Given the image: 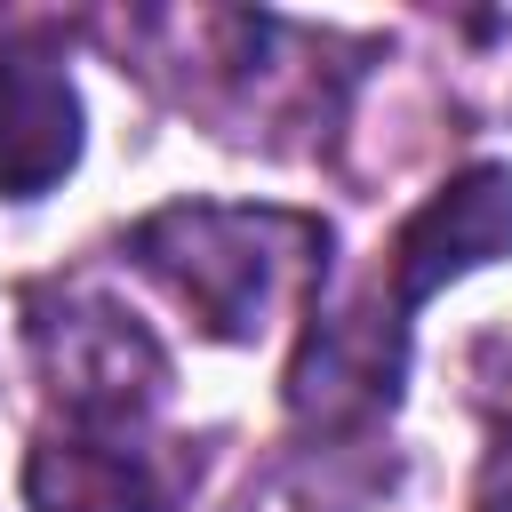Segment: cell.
<instances>
[{
    "label": "cell",
    "mask_w": 512,
    "mask_h": 512,
    "mask_svg": "<svg viewBox=\"0 0 512 512\" xmlns=\"http://www.w3.org/2000/svg\"><path fill=\"white\" fill-rule=\"evenodd\" d=\"M496 256H512V168L472 160L400 224V240L384 248V264L360 296L312 304L296 368H288V408L304 424L384 416L400 400V368H408V312L432 288H448Z\"/></svg>",
    "instance_id": "1"
},
{
    "label": "cell",
    "mask_w": 512,
    "mask_h": 512,
    "mask_svg": "<svg viewBox=\"0 0 512 512\" xmlns=\"http://www.w3.org/2000/svg\"><path fill=\"white\" fill-rule=\"evenodd\" d=\"M128 256L192 304V320L224 344H256L288 304L328 288V224L304 208H232L176 200L128 232Z\"/></svg>",
    "instance_id": "2"
},
{
    "label": "cell",
    "mask_w": 512,
    "mask_h": 512,
    "mask_svg": "<svg viewBox=\"0 0 512 512\" xmlns=\"http://www.w3.org/2000/svg\"><path fill=\"white\" fill-rule=\"evenodd\" d=\"M32 352L64 400V424H80V432H144L152 408L168 400L160 336L96 288H40L32 296Z\"/></svg>",
    "instance_id": "3"
},
{
    "label": "cell",
    "mask_w": 512,
    "mask_h": 512,
    "mask_svg": "<svg viewBox=\"0 0 512 512\" xmlns=\"http://www.w3.org/2000/svg\"><path fill=\"white\" fill-rule=\"evenodd\" d=\"M192 472L200 456H184V440L64 424L24 456V504L32 512H176Z\"/></svg>",
    "instance_id": "4"
},
{
    "label": "cell",
    "mask_w": 512,
    "mask_h": 512,
    "mask_svg": "<svg viewBox=\"0 0 512 512\" xmlns=\"http://www.w3.org/2000/svg\"><path fill=\"white\" fill-rule=\"evenodd\" d=\"M80 160V96L56 48L0 40V200H40Z\"/></svg>",
    "instance_id": "5"
},
{
    "label": "cell",
    "mask_w": 512,
    "mask_h": 512,
    "mask_svg": "<svg viewBox=\"0 0 512 512\" xmlns=\"http://www.w3.org/2000/svg\"><path fill=\"white\" fill-rule=\"evenodd\" d=\"M472 512H512V408H496V440H488V464H480Z\"/></svg>",
    "instance_id": "6"
},
{
    "label": "cell",
    "mask_w": 512,
    "mask_h": 512,
    "mask_svg": "<svg viewBox=\"0 0 512 512\" xmlns=\"http://www.w3.org/2000/svg\"><path fill=\"white\" fill-rule=\"evenodd\" d=\"M472 376H480V400L488 408H512V336H488L472 352Z\"/></svg>",
    "instance_id": "7"
}]
</instances>
